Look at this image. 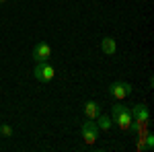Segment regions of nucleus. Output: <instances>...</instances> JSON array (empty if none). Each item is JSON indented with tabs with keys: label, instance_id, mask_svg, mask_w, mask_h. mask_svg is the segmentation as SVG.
<instances>
[{
	"label": "nucleus",
	"instance_id": "423d86ee",
	"mask_svg": "<svg viewBox=\"0 0 154 152\" xmlns=\"http://www.w3.org/2000/svg\"><path fill=\"white\" fill-rule=\"evenodd\" d=\"M130 111H131V117L136 121H150V111H148V107L144 105V103H136Z\"/></svg>",
	"mask_w": 154,
	"mask_h": 152
},
{
	"label": "nucleus",
	"instance_id": "f257e3e1",
	"mask_svg": "<svg viewBox=\"0 0 154 152\" xmlns=\"http://www.w3.org/2000/svg\"><path fill=\"white\" fill-rule=\"evenodd\" d=\"M111 119L115 121L119 126V129H123V132H128L131 126V111H130V107H125V105H113V109H111Z\"/></svg>",
	"mask_w": 154,
	"mask_h": 152
},
{
	"label": "nucleus",
	"instance_id": "7ed1b4c3",
	"mask_svg": "<svg viewBox=\"0 0 154 152\" xmlns=\"http://www.w3.org/2000/svg\"><path fill=\"white\" fill-rule=\"evenodd\" d=\"M109 95H111L113 99H117V101H123L125 97L131 95V84H128V82H123V80L113 82V84L109 86Z\"/></svg>",
	"mask_w": 154,
	"mask_h": 152
},
{
	"label": "nucleus",
	"instance_id": "6e6552de",
	"mask_svg": "<svg viewBox=\"0 0 154 152\" xmlns=\"http://www.w3.org/2000/svg\"><path fill=\"white\" fill-rule=\"evenodd\" d=\"M115 49H117V45H115V39H113V37H105V39L101 41V51H103L105 56H113Z\"/></svg>",
	"mask_w": 154,
	"mask_h": 152
},
{
	"label": "nucleus",
	"instance_id": "f03ea898",
	"mask_svg": "<svg viewBox=\"0 0 154 152\" xmlns=\"http://www.w3.org/2000/svg\"><path fill=\"white\" fill-rule=\"evenodd\" d=\"M33 76L39 82H49V80H54V76H56V68L49 62H37L35 70H33Z\"/></svg>",
	"mask_w": 154,
	"mask_h": 152
},
{
	"label": "nucleus",
	"instance_id": "9b49d317",
	"mask_svg": "<svg viewBox=\"0 0 154 152\" xmlns=\"http://www.w3.org/2000/svg\"><path fill=\"white\" fill-rule=\"evenodd\" d=\"M0 134H2L4 138H11V136H12V128L4 123V126H0Z\"/></svg>",
	"mask_w": 154,
	"mask_h": 152
},
{
	"label": "nucleus",
	"instance_id": "1a4fd4ad",
	"mask_svg": "<svg viewBox=\"0 0 154 152\" xmlns=\"http://www.w3.org/2000/svg\"><path fill=\"white\" fill-rule=\"evenodd\" d=\"M142 138V142H140V150H146V152H150L154 148V134H144V136H140Z\"/></svg>",
	"mask_w": 154,
	"mask_h": 152
},
{
	"label": "nucleus",
	"instance_id": "0eeeda50",
	"mask_svg": "<svg viewBox=\"0 0 154 152\" xmlns=\"http://www.w3.org/2000/svg\"><path fill=\"white\" fill-rule=\"evenodd\" d=\"M84 115L88 117V119H97V117L101 115V105L97 101H86L84 103Z\"/></svg>",
	"mask_w": 154,
	"mask_h": 152
},
{
	"label": "nucleus",
	"instance_id": "f8f14e48",
	"mask_svg": "<svg viewBox=\"0 0 154 152\" xmlns=\"http://www.w3.org/2000/svg\"><path fill=\"white\" fill-rule=\"evenodd\" d=\"M2 2H6V0H0V4H2Z\"/></svg>",
	"mask_w": 154,
	"mask_h": 152
},
{
	"label": "nucleus",
	"instance_id": "9d476101",
	"mask_svg": "<svg viewBox=\"0 0 154 152\" xmlns=\"http://www.w3.org/2000/svg\"><path fill=\"white\" fill-rule=\"evenodd\" d=\"M95 121H97V126H99V129H105V132H109L111 126H113V119L109 115H99Z\"/></svg>",
	"mask_w": 154,
	"mask_h": 152
},
{
	"label": "nucleus",
	"instance_id": "39448f33",
	"mask_svg": "<svg viewBox=\"0 0 154 152\" xmlns=\"http://www.w3.org/2000/svg\"><path fill=\"white\" fill-rule=\"evenodd\" d=\"M49 58H51V45L49 43L41 41L33 47V60L35 62H49Z\"/></svg>",
	"mask_w": 154,
	"mask_h": 152
},
{
	"label": "nucleus",
	"instance_id": "20e7f679",
	"mask_svg": "<svg viewBox=\"0 0 154 152\" xmlns=\"http://www.w3.org/2000/svg\"><path fill=\"white\" fill-rule=\"evenodd\" d=\"M80 134H82V138L86 144H95L97 142V136H99V126H97L95 119H88V121H84L82 128H80Z\"/></svg>",
	"mask_w": 154,
	"mask_h": 152
}]
</instances>
